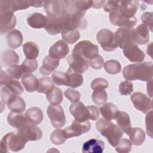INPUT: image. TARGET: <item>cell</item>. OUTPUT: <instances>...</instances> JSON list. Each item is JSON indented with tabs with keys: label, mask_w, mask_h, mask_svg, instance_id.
<instances>
[{
	"label": "cell",
	"mask_w": 153,
	"mask_h": 153,
	"mask_svg": "<svg viewBox=\"0 0 153 153\" xmlns=\"http://www.w3.org/2000/svg\"><path fill=\"white\" fill-rule=\"evenodd\" d=\"M153 65L151 62L130 64L125 66L123 71L124 78L129 81L136 79L148 81L152 79Z\"/></svg>",
	"instance_id": "1"
},
{
	"label": "cell",
	"mask_w": 153,
	"mask_h": 153,
	"mask_svg": "<svg viewBox=\"0 0 153 153\" xmlns=\"http://www.w3.org/2000/svg\"><path fill=\"white\" fill-rule=\"evenodd\" d=\"M97 131L106 137L112 146H115L123 136V132L117 126L105 118H100L96 124Z\"/></svg>",
	"instance_id": "2"
},
{
	"label": "cell",
	"mask_w": 153,
	"mask_h": 153,
	"mask_svg": "<svg viewBox=\"0 0 153 153\" xmlns=\"http://www.w3.org/2000/svg\"><path fill=\"white\" fill-rule=\"evenodd\" d=\"M27 141L18 131L5 134L1 140V152H7L8 150L17 152L25 146Z\"/></svg>",
	"instance_id": "3"
},
{
	"label": "cell",
	"mask_w": 153,
	"mask_h": 153,
	"mask_svg": "<svg viewBox=\"0 0 153 153\" xmlns=\"http://www.w3.org/2000/svg\"><path fill=\"white\" fill-rule=\"evenodd\" d=\"M98 46L88 40H83L77 43L74 47L72 53L88 60L93 56L98 54Z\"/></svg>",
	"instance_id": "4"
},
{
	"label": "cell",
	"mask_w": 153,
	"mask_h": 153,
	"mask_svg": "<svg viewBox=\"0 0 153 153\" xmlns=\"http://www.w3.org/2000/svg\"><path fill=\"white\" fill-rule=\"evenodd\" d=\"M96 38L103 50L106 51H114L118 47L114 33L107 29L100 30Z\"/></svg>",
	"instance_id": "5"
},
{
	"label": "cell",
	"mask_w": 153,
	"mask_h": 153,
	"mask_svg": "<svg viewBox=\"0 0 153 153\" xmlns=\"http://www.w3.org/2000/svg\"><path fill=\"white\" fill-rule=\"evenodd\" d=\"M47 114L51 125L56 128H61L66 123V117L62 107L59 105H50L47 107Z\"/></svg>",
	"instance_id": "6"
},
{
	"label": "cell",
	"mask_w": 153,
	"mask_h": 153,
	"mask_svg": "<svg viewBox=\"0 0 153 153\" xmlns=\"http://www.w3.org/2000/svg\"><path fill=\"white\" fill-rule=\"evenodd\" d=\"M91 128V124L88 121L84 122H78L75 120L73 121L71 126L63 130L66 139L77 137L84 133L88 132Z\"/></svg>",
	"instance_id": "7"
},
{
	"label": "cell",
	"mask_w": 153,
	"mask_h": 153,
	"mask_svg": "<svg viewBox=\"0 0 153 153\" xmlns=\"http://www.w3.org/2000/svg\"><path fill=\"white\" fill-rule=\"evenodd\" d=\"M134 108L144 114H147L152 110V100L145 94L141 92H135L130 97Z\"/></svg>",
	"instance_id": "8"
},
{
	"label": "cell",
	"mask_w": 153,
	"mask_h": 153,
	"mask_svg": "<svg viewBox=\"0 0 153 153\" xmlns=\"http://www.w3.org/2000/svg\"><path fill=\"white\" fill-rule=\"evenodd\" d=\"M16 17L14 13L7 10H0V32L3 35L14 29Z\"/></svg>",
	"instance_id": "9"
},
{
	"label": "cell",
	"mask_w": 153,
	"mask_h": 153,
	"mask_svg": "<svg viewBox=\"0 0 153 153\" xmlns=\"http://www.w3.org/2000/svg\"><path fill=\"white\" fill-rule=\"evenodd\" d=\"M70 113L78 122H84L90 120V112L88 106H85L81 102H77L71 105Z\"/></svg>",
	"instance_id": "10"
},
{
	"label": "cell",
	"mask_w": 153,
	"mask_h": 153,
	"mask_svg": "<svg viewBox=\"0 0 153 153\" xmlns=\"http://www.w3.org/2000/svg\"><path fill=\"white\" fill-rule=\"evenodd\" d=\"M109 19L113 25L126 28H132L137 22L135 16L132 18H128L123 16L118 11L109 13Z\"/></svg>",
	"instance_id": "11"
},
{
	"label": "cell",
	"mask_w": 153,
	"mask_h": 153,
	"mask_svg": "<svg viewBox=\"0 0 153 153\" xmlns=\"http://www.w3.org/2000/svg\"><path fill=\"white\" fill-rule=\"evenodd\" d=\"M44 10L48 16L59 17L67 13L66 1H46Z\"/></svg>",
	"instance_id": "12"
},
{
	"label": "cell",
	"mask_w": 153,
	"mask_h": 153,
	"mask_svg": "<svg viewBox=\"0 0 153 153\" xmlns=\"http://www.w3.org/2000/svg\"><path fill=\"white\" fill-rule=\"evenodd\" d=\"M0 84L1 85H4L17 95H20L23 91V88L19 81L15 80L14 78L2 69L1 70Z\"/></svg>",
	"instance_id": "13"
},
{
	"label": "cell",
	"mask_w": 153,
	"mask_h": 153,
	"mask_svg": "<svg viewBox=\"0 0 153 153\" xmlns=\"http://www.w3.org/2000/svg\"><path fill=\"white\" fill-rule=\"evenodd\" d=\"M24 138L28 141H36L40 140L42 137V131L35 124H27L17 130Z\"/></svg>",
	"instance_id": "14"
},
{
	"label": "cell",
	"mask_w": 153,
	"mask_h": 153,
	"mask_svg": "<svg viewBox=\"0 0 153 153\" xmlns=\"http://www.w3.org/2000/svg\"><path fill=\"white\" fill-rule=\"evenodd\" d=\"M125 57L131 62L141 63L145 59V53L135 43H131L123 49Z\"/></svg>",
	"instance_id": "15"
},
{
	"label": "cell",
	"mask_w": 153,
	"mask_h": 153,
	"mask_svg": "<svg viewBox=\"0 0 153 153\" xmlns=\"http://www.w3.org/2000/svg\"><path fill=\"white\" fill-rule=\"evenodd\" d=\"M132 28L121 27L114 33L116 42L120 48L123 49L130 44L134 43L132 40Z\"/></svg>",
	"instance_id": "16"
},
{
	"label": "cell",
	"mask_w": 153,
	"mask_h": 153,
	"mask_svg": "<svg viewBox=\"0 0 153 153\" xmlns=\"http://www.w3.org/2000/svg\"><path fill=\"white\" fill-rule=\"evenodd\" d=\"M71 68L75 72L82 74L88 68V60L74 54H70L66 59Z\"/></svg>",
	"instance_id": "17"
},
{
	"label": "cell",
	"mask_w": 153,
	"mask_h": 153,
	"mask_svg": "<svg viewBox=\"0 0 153 153\" xmlns=\"http://www.w3.org/2000/svg\"><path fill=\"white\" fill-rule=\"evenodd\" d=\"M69 52L68 45L63 40H59L52 45L49 49V56L55 59L65 58Z\"/></svg>",
	"instance_id": "18"
},
{
	"label": "cell",
	"mask_w": 153,
	"mask_h": 153,
	"mask_svg": "<svg viewBox=\"0 0 153 153\" xmlns=\"http://www.w3.org/2000/svg\"><path fill=\"white\" fill-rule=\"evenodd\" d=\"M149 29L144 24L139 25L132 29V40L134 43L142 45L146 44L149 40Z\"/></svg>",
	"instance_id": "19"
},
{
	"label": "cell",
	"mask_w": 153,
	"mask_h": 153,
	"mask_svg": "<svg viewBox=\"0 0 153 153\" xmlns=\"http://www.w3.org/2000/svg\"><path fill=\"white\" fill-rule=\"evenodd\" d=\"M67 11L68 13H81L85 11L92 7L93 1H66Z\"/></svg>",
	"instance_id": "20"
},
{
	"label": "cell",
	"mask_w": 153,
	"mask_h": 153,
	"mask_svg": "<svg viewBox=\"0 0 153 153\" xmlns=\"http://www.w3.org/2000/svg\"><path fill=\"white\" fill-rule=\"evenodd\" d=\"M30 6L29 1L1 0L0 1V10H7L13 13L18 10H26Z\"/></svg>",
	"instance_id": "21"
},
{
	"label": "cell",
	"mask_w": 153,
	"mask_h": 153,
	"mask_svg": "<svg viewBox=\"0 0 153 153\" xmlns=\"http://www.w3.org/2000/svg\"><path fill=\"white\" fill-rule=\"evenodd\" d=\"M139 2L138 1H119L118 8L117 11H119L123 16L132 18L134 17L138 7Z\"/></svg>",
	"instance_id": "22"
},
{
	"label": "cell",
	"mask_w": 153,
	"mask_h": 153,
	"mask_svg": "<svg viewBox=\"0 0 153 153\" xmlns=\"http://www.w3.org/2000/svg\"><path fill=\"white\" fill-rule=\"evenodd\" d=\"M104 148L105 144L102 140L91 139L84 143L82 152L83 153H102Z\"/></svg>",
	"instance_id": "23"
},
{
	"label": "cell",
	"mask_w": 153,
	"mask_h": 153,
	"mask_svg": "<svg viewBox=\"0 0 153 153\" xmlns=\"http://www.w3.org/2000/svg\"><path fill=\"white\" fill-rule=\"evenodd\" d=\"M7 121L11 126L17 129H20L29 124L26 115H24L23 114L12 111L8 114Z\"/></svg>",
	"instance_id": "24"
},
{
	"label": "cell",
	"mask_w": 153,
	"mask_h": 153,
	"mask_svg": "<svg viewBox=\"0 0 153 153\" xmlns=\"http://www.w3.org/2000/svg\"><path fill=\"white\" fill-rule=\"evenodd\" d=\"M66 86L72 88H76L83 84V77L79 73L75 72L71 68H69L66 73Z\"/></svg>",
	"instance_id": "25"
},
{
	"label": "cell",
	"mask_w": 153,
	"mask_h": 153,
	"mask_svg": "<svg viewBox=\"0 0 153 153\" xmlns=\"http://www.w3.org/2000/svg\"><path fill=\"white\" fill-rule=\"evenodd\" d=\"M115 119L120 128L128 136L132 128L129 115L126 112L119 111Z\"/></svg>",
	"instance_id": "26"
},
{
	"label": "cell",
	"mask_w": 153,
	"mask_h": 153,
	"mask_svg": "<svg viewBox=\"0 0 153 153\" xmlns=\"http://www.w3.org/2000/svg\"><path fill=\"white\" fill-rule=\"evenodd\" d=\"M59 60L53 59L49 55L42 60V66L39 68L40 73L43 75H48L54 71L59 65Z\"/></svg>",
	"instance_id": "27"
},
{
	"label": "cell",
	"mask_w": 153,
	"mask_h": 153,
	"mask_svg": "<svg viewBox=\"0 0 153 153\" xmlns=\"http://www.w3.org/2000/svg\"><path fill=\"white\" fill-rule=\"evenodd\" d=\"M46 19L47 23L44 28L49 34L55 35L61 32V23L59 17L47 15Z\"/></svg>",
	"instance_id": "28"
},
{
	"label": "cell",
	"mask_w": 153,
	"mask_h": 153,
	"mask_svg": "<svg viewBox=\"0 0 153 153\" xmlns=\"http://www.w3.org/2000/svg\"><path fill=\"white\" fill-rule=\"evenodd\" d=\"M25 115L28 123L35 125L40 124L44 118L42 110L36 106L28 109L25 113Z\"/></svg>",
	"instance_id": "29"
},
{
	"label": "cell",
	"mask_w": 153,
	"mask_h": 153,
	"mask_svg": "<svg viewBox=\"0 0 153 153\" xmlns=\"http://www.w3.org/2000/svg\"><path fill=\"white\" fill-rule=\"evenodd\" d=\"M28 25L32 28L40 29L45 27L47 23L46 16L40 13H33L27 18Z\"/></svg>",
	"instance_id": "30"
},
{
	"label": "cell",
	"mask_w": 153,
	"mask_h": 153,
	"mask_svg": "<svg viewBox=\"0 0 153 153\" xmlns=\"http://www.w3.org/2000/svg\"><path fill=\"white\" fill-rule=\"evenodd\" d=\"M22 83L27 92L31 93L37 90L39 79L31 74H26L22 78Z\"/></svg>",
	"instance_id": "31"
},
{
	"label": "cell",
	"mask_w": 153,
	"mask_h": 153,
	"mask_svg": "<svg viewBox=\"0 0 153 153\" xmlns=\"http://www.w3.org/2000/svg\"><path fill=\"white\" fill-rule=\"evenodd\" d=\"M7 44L11 48H17L23 42V35L20 31L14 29L8 32L7 35Z\"/></svg>",
	"instance_id": "32"
},
{
	"label": "cell",
	"mask_w": 153,
	"mask_h": 153,
	"mask_svg": "<svg viewBox=\"0 0 153 153\" xmlns=\"http://www.w3.org/2000/svg\"><path fill=\"white\" fill-rule=\"evenodd\" d=\"M99 110L103 118L108 121L115 119L117 113L119 111L118 107L112 103H105L104 105L100 108Z\"/></svg>",
	"instance_id": "33"
},
{
	"label": "cell",
	"mask_w": 153,
	"mask_h": 153,
	"mask_svg": "<svg viewBox=\"0 0 153 153\" xmlns=\"http://www.w3.org/2000/svg\"><path fill=\"white\" fill-rule=\"evenodd\" d=\"M23 53L28 59H36L39 55V47L38 45L32 41H28L23 45Z\"/></svg>",
	"instance_id": "34"
},
{
	"label": "cell",
	"mask_w": 153,
	"mask_h": 153,
	"mask_svg": "<svg viewBox=\"0 0 153 153\" xmlns=\"http://www.w3.org/2000/svg\"><path fill=\"white\" fill-rule=\"evenodd\" d=\"M128 136L132 143L135 146L141 145L145 140V132L141 128L134 127L131 128Z\"/></svg>",
	"instance_id": "35"
},
{
	"label": "cell",
	"mask_w": 153,
	"mask_h": 153,
	"mask_svg": "<svg viewBox=\"0 0 153 153\" xmlns=\"http://www.w3.org/2000/svg\"><path fill=\"white\" fill-rule=\"evenodd\" d=\"M2 61L4 65L11 66L17 64L20 61V58L16 51L7 50L4 51L2 54Z\"/></svg>",
	"instance_id": "36"
},
{
	"label": "cell",
	"mask_w": 153,
	"mask_h": 153,
	"mask_svg": "<svg viewBox=\"0 0 153 153\" xmlns=\"http://www.w3.org/2000/svg\"><path fill=\"white\" fill-rule=\"evenodd\" d=\"M46 97L51 105H59L63 100V93L59 88H53L46 94Z\"/></svg>",
	"instance_id": "37"
},
{
	"label": "cell",
	"mask_w": 153,
	"mask_h": 153,
	"mask_svg": "<svg viewBox=\"0 0 153 153\" xmlns=\"http://www.w3.org/2000/svg\"><path fill=\"white\" fill-rule=\"evenodd\" d=\"M7 107L12 112L21 113L25 110L26 104L22 97L17 96L13 100L7 104Z\"/></svg>",
	"instance_id": "38"
},
{
	"label": "cell",
	"mask_w": 153,
	"mask_h": 153,
	"mask_svg": "<svg viewBox=\"0 0 153 153\" xmlns=\"http://www.w3.org/2000/svg\"><path fill=\"white\" fill-rule=\"evenodd\" d=\"M53 88H54V85L51 79L49 77L44 76L39 79V85L36 91L38 93L47 94Z\"/></svg>",
	"instance_id": "39"
},
{
	"label": "cell",
	"mask_w": 153,
	"mask_h": 153,
	"mask_svg": "<svg viewBox=\"0 0 153 153\" xmlns=\"http://www.w3.org/2000/svg\"><path fill=\"white\" fill-rule=\"evenodd\" d=\"M105 71L111 75L118 74L121 70V65L119 62L115 60H107L104 64Z\"/></svg>",
	"instance_id": "40"
},
{
	"label": "cell",
	"mask_w": 153,
	"mask_h": 153,
	"mask_svg": "<svg viewBox=\"0 0 153 153\" xmlns=\"http://www.w3.org/2000/svg\"><path fill=\"white\" fill-rule=\"evenodd\" d=\"M93 103L97 105L100 106L104 105L108 100V94L105 90H94L91 96Z\"/></svg>",
	"instance_id": "41"
},
{
	"label": "cell",
	"mask_w": 153,
	"mask_h": 153,
	"mask_svg": "<svg viewBox=\"0 0 153 153\" xmlns=\"http://www.w3.org/2000/svg\"><path fill=\"white\" fill-rule=\"evenodd\" d=\"M61 35L65 42L70 44L75 43L80 38V33L78 30L63 32L61 33Z\"/></svg>",
	"instance_id": "42"
},
{
	"label": "cell",
	"mask_w": 153,
	"mask_h": 153,
	"mask_svg": "<svg viewBox=\"0 0 153 153\" xmlns=\"http://www.w3.org/2000/svg\"><path fill=\"white\" fill-rule=\"evenodd\" d=\"M17 95L14 94L8 88L4 86L1 89V105L5 104H8L11 100H13Z\"/></svg>",
	"instance_id": "43"
},
{
	"label": "cell",
	"mask_w": 153,
	"mask_h": 153,
	"mask_svg": "<svg viewBox=\"0 0 153 153\" xmlns=\"http://www.w3.org/2000/svg\"><path fill=\"white\" fill-rule=\"evenodd\" d=\"M63 132V130L56 129L54 130L50 135L51 142L57 145H60L64 143L66 140Z\"/></svg>",
	"instance_id": "44"
},
{
	"label": "cell",
	"mask_w": 153,
	"mask_h": 153,
	"mask_svg": "<svg viewBox=\"0 0 153 153\" xmlns=\"http://www.w3.org/2000/svg\"><path fill=\"white\" fill-rule=\"evenodd\" d=\"M115 149L118 152L127 153L130 152L132 148L131 142L126 138L121 139L117 145Z\"/></svg>",
	"instance_id": "45"
},
{
	"label": "cell",
	"mask_w": 153,
	"mask_h": 153,
	"mask_svg": "<svg viewBox=\"0 0 153 153\" xmlns=\"http://www.w3.org/2000/svg\"><path fill=\"white\" fill-rule=\"evenodd\" d=\"M25 74H30L37 69L38 62L36 59H26L21 65Z\"/></svg>",
	"instance_id": "46"
},
{
	"label": "cell",
	"mask_w": 153,
	"mask_h": 153,
	"mask_svg": "<svg viewBox=\"0 0 153 153\" xmlns=\"http://www.w3.org/2000/svg\"><path fill=\"white\" fill-rule=\"evenodd\" d=\"M7 73L14 79H20L25 75L23 69L21 65H14L10 66L7 69Z\"/></svg>",
	"instance_id": "47"
},
{
	"label": "cell",
	"mask_w": 153,
	"mask_h": 153,
	"mask_svg": "<svg viewBox=\"0 0 153 153\" xmlns=\"http://www.w3.org/2000/svg\"><path fill=\"white\" fill-rule=\"evenodd\" d=\"M109 83L106 79L103 78H96L94 79L90 84L93 90H103L108 88Z\"/></svg>",
	"instance_id": "48"
},
{
	"label": "cell",
	"mask_w": 153,
	"mask_h": 153,
	"mask_svg": "<svg viewBox=\"0 0 153 153\" xmlns=\"http://www.w3.org/2000/svg\"><path fill=\"white\" fill-rule=\"evenodd\" d=\"M88 65L94 69H102L104 65V59L99 54H95L88 60Z\"/></svg>",
	"instance_id": "49"
},
{
	"label": "cell",
	"mask_w": 153,
	"mask_h": 153,
	"mask_svg": "<svg viewBox=\"0 0 153 153\" xmlns=\"http://www.w3.org/2000/svg\"><path fill=\"white\" fill-rule=\"evenodd\" d=\"M52 81L57 85H65L66 82V75L61 71H55L51 75Z\"/></svg>",
	"instance_id": "50"
},
{
	"label": "cell",
	"mask_w": 153,
	"mask_h": 153,
	"mask_svg": "<svg viewBox=\"0 0 153 153\" xmlns=\"http://www.w3.org/2000/svg\"><path fill=\"white\" fill-rule=\"evenodd\" d=\"M118 89L121 95H129L133 91V83L129 81H121L119 85Z\"/></svg>",
	"instance_id": "51"
},
{
	"label": "cell",
	"mask_w": 153,
	"mask_h": 153,
	"mask_svg": "<svg viewBox=\"0 0 153 153\" xmlns=\"http://www.w3.org/2000/svg\"><path fill=\"white\" fill-rule=\"evenodd\" d=\"M65 96L72 103L78 102L81 98V94L78 90L68 88L65 91Z\"/></svg>",
	"instance_id": "52"
},
{
	"label": "cell",
	"mask_w": 153,
	"mask_h": 153,
	"mask_svg": "<svg viewBox=\"0 0 153 153\" xmlns=\"http://www.w3.org/2000/svg\"><path fill=\"white\" fill-rule=\"evenodd\" d=\"M146 131L148 135L152 138V111H150L147 113L145 118Z\"/></svg>",
	"instance_id": "53"
},
{
	"label": "cell",
	"mask_w": 153,
	"mask_h": 153,
	"mask_svg": "<svg viewBox=\"0 0 153 153\" xmlns=\"http://www.w3.org/2000/svg\"><path fill=\"white\" fill-rule=\"evenodd\" d=\"M141 20L143 24L146 25L152 32V13L146 12L143 13L141 16Z\"/></svg>",
	"instance_id": "54"
},
{
	"label": "cell",
	"mask_w": 153,
	"mask_h": 153,
	"mask_svg": "<svg viewBox=\"0 0 153 153\" xmlns=\"http://www.w3.org/2000/svg\"><path fill=\"white\" fill-rule=\"evenodd\" d=\"M119 1H106L103 5L104 11L108 13L113 12L117 11L118 8Z\"/></svg>",
	"instance_id": "55"
},
{
	"label": "cell",
	"mask_w": 153,
	"mask_h": 153,
	"mask_svg": "<svg viewBox=\"0 0 153 153\" xmlns=\"http://www.w3.org/2000/svg\"><path fill=\"white\" fill-rule=\"evenodd\" d=\"M90 112V120L95 121L97 120L99 117V109L93 105L88 106Z\"/></svg>",
	"instance_id": "56"
},
{
	"label": "cell",
	"mask_w": 153,
	"mask_h": 153,
	"mask_svg": "<svg viewBox=\"0 0 153 153\" xmlns=\"http://www.w3.org/2000/svg\"><path fill=\"white\" fill-rule=\"evenodd\" d=\"M45 2L44 1H29V3L30 6L33 7H36V8H39L44 6Z\"/></svg>",
	"instance_id": "57"
},
{
	"label": "cell",
	"mask_w": 153,
	"mask_h": 153,
	"mask_svg": "<svg viewBox=\"0 0 153 153\" xmlns=\"http://www.w3.org/2000/svg\"><path fill=\"white\" fill-rule=\"evenodd\" d=\"M106 2V1H93L92 8H100Z\"/></svg>",
	"instance_id": "58"
},
{
	"label": "cell",
	"mask_w": 153,
	"mask_h": 153,
	"mask_svg": "<svg viewBox=\"0 0 153 153\" xmlns=\"http://www.w3.org/2000/svg\"><path fill=\"white\" fill-rule=\"evenodd\" d=\"M152 79H150L149 81H148L147 82V93L149 94L150 97H152Z\"/></svg>",
	"instance_id": "59"
},
{
	"label": "cell",
	"mask_w": 153,
	"mask_h": 153,
	"mask_svg": "<svg viewBox=\"0 0 153 153\" xmlns=\"http://www.w3.org/2000/svg\"><path fill=\"white\" fill-rule=\"evenodd\" d=\"M152 42H151L150 43V44L149 45H148V47H147V54H149L151 56H152V55L151 54V53H152V50H151V46H152Z\"/></svg>",
	"instance_id": "60"
}]
</instances>
